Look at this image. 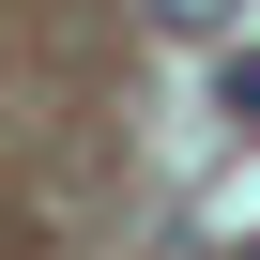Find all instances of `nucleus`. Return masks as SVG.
<instances>
[{"instance_id":"obj_1","label":"nucleus","mask_w":260,"mask_h":260,"mask_svg":"<svg viewBox=\"0 0 260 260\" xmlns=\"http://www.w3.org/2000/svg\"><path fill=\"white\" fill-rule=\"evenodd\" d=\"M245 0H153V31H230Z\"/></svg>"},{"instance_id":"obj_2","label":"nucleus","mask_w":260,"mask_h":260,"mask_svg":"<svg viewBox=\"0 0 260 260\" xmlns=\"http://www.w3.org/2000/svg\"><path fill=\"white\" fill-rule=\"evenodd\" d=\"M214 92H230V122H260V61H230V77H214Z\"/></svg>"},{"instance_id":"obj_3","label":"nucleus","mask_w":260,"mask_h":260,"mask_svg":"<svg viewBox=\"0 0 260 260\" xmlns=\"http://www.w3.org/2000/svg\"><path fill=\"white\" fill-rule=\"evenodd\" d=\"M245 260H260V245H245Z\"/></svg>"}]
</instances>
